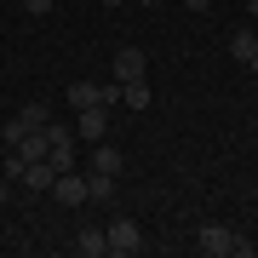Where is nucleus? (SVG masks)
Listing matches in <instances>:
<instances>
[{
  "label": "nucleus",
  "mask_w": 258,
  "mask_h": 258,
  "mask_svg": "<svg viewBox=\"0 0 258 258\" xmlns=\"http://www.w3.org/2000/svg\"><path fill=\"white\" fill-rule=\"evenodd\" d=\"M103 6H126V0H103Z\"/></svg>",
  "instance_id": "obj_20"
},
{
  "label": "nucleus",
  "mask_w": 258,
  "mask_h": 258,
  "mask_svg": "<svg viewBox=\"0 0 258 258\" xmlns=\"http://www.w3.org/2000/svg\"><path fill=\"white\" fill-rule=\"evenodd\" d=\"M18 6L29 12V18H52V6H57V0H18Z\"/></svg>",
  "instance_id": "obj_16"
},
{
  "label": "nucleus",
  "mask_w": 258,
  "mask_h": 258,
  "mask_svg": "<svg viewBox=\"0 0 258 258\" xmlns=\"http://www.w3.org/2000/svg\"><path fill=\"white\" fill-rule=\"evenodd\" d=\"M86 201H115V178L109 172H86Z\"/></svg>",
  "instance_id": "obj_11"
},
{
  "label": "nucleus",
  "mask_w": 258,
  "mask_h": 258,
  "mask_svg": "<svg viewBox=\"0 0 258 258\" xmlns=\"http://www.w3.org/2000/svg\"><path fill=\"white\" fill-rule=\"evenodd\" d=\"M52 201H63V207H86V172H57Z\"/></svg>",
  "instance_id": "obj_5"
},
{
  "label": "nucleus",
  "mask_w": 258,
  "mask_h": 258,
  "mask_svg": "<svg viewBox=\"0 0 258 258\" xmlns=\"http://www.w3.org/2000/svg\"><path fill=\"white\" fill-rule=\"evenodd\" d=\"M195 252H207V258H252V241H241L224 224H201L195 230Z\"/></svg>",
  "instance_id": "obj_1"
},
{
  "label": "nucleus",
  "mask_w": 258,
  "mask_h": 258,
  "mask_svg": "<svg viewBox=\"0 0 258 258\" xmlns=\"http://www.w3.org/2000/svg\"><path fill=\"white\" fill-rule=\"evenodd\" d=\"M212 6V0H184V12H207Z\"/></svg>",
  "instance_id": "obj_17"
},
{
  "label": "nucleus",
  "mask_w": 258,
  "mask_h": 258,
  "mask_svg": "<svg viewBox=\"0 0 258 258\" xmlns=\"http://www.w3.org/2000/svg\"><path fill=\"white\" fill-rule=\"evenodd\" d=\"M109 252H120V258H138L149 241H144V230H138V218H109Z\"/></svg>",
  "instance_id": "obj_2"
},
{
  "label": "nucleus",
  "mask_w": 258,
  "mask_h": 258,
  "mask_svg": "<svg viewBox=\"0 0 258 258\" xmlns=\"http://www.w3.org/2000/svg\"><path fill=\"white\" fill-rule=\"evenodd\" d=\"M120 149H109V144H92V166H86V172H109V178H120Z\"/></svg>",
  "instance_id": "obj_8"
},
{
  "label": "nucleus",
  "mask_w": 258,
  "mask_h": 258,
  "mask_svg": "<svg viewBox=\"0 0 258 258\" xmlns=\"http://www.w3.org/2000/svg\"><path fill=\"white\" fill-rule=\"evenodd\" d=\"M69 103H75V109H92V103H98V86L92 81H75L69 86ZM98 109H103V103H98Z\"/></svg>",
  "instance_id": "obj_14"
},
{
  "label": "nucleus",
  "mask_w": 258,
  "mask_h": 258,
  "mask_svg": "<svg viewBox=\"0 0 258 258\" xmlns=\"http://www.w3.org/2000/svg\"><path fill=\"white\" fill-rule=\"evenodd\" d=\"M18 120H23L29 132H46V126H52V115H46V103H23V109H18Z\"/></svg>",
  "instance_id": "obj_13"
},
{
  "label": "nucleus",
  "mask_w": 258,
  "mask_h": 258,
  "mask_svg": "<svg viewBox=\"0 0 258 258\" xmlns=\"http://www.w3.org/2000/svg\"><path fill=\"white\" fill-rule=\"evenodd\" d=\"M247 12H252V18H258V0H247Z\"/></svg>",
  "instance_id": "obj_18"
},
{
  "label": "nucleus",
  "mask_w": 258,
  "mask_h": 258,
  "mask_svg": "<svg viewBox=\"0 0 258 258\" xmlns=\"http://www.w3.org/2000/svg\"><path fill=\"white\" fill-rule=\"evenodd\" d=\"M23 138H29V126H23V120H18V115H12V120H6V126H0V149H18Z\"/></svg>",
  "instance_id": "obj_15"
},
{
  "label": "nucleus",
  "mask_w": 258,
  "mask_h": 258,
  "mask_svg": "<svg viewBox=\"0 0 258 258\" xmlns=\"http://www.w3.org/2000/svg\"><path fill=\"white\" fill-rule=\"evenodd\" d=\"M120 103H126V109H149V103H155L149 98V81H126L120 86Z\"/></svg>",
  "instance_id": "obj_12"
},
{
  "label": "nucleus",
  "mask_w": 258,
  "mask_h": 258,
  "mask_svg": "<svg viewBox=\"0 0 258 258\" xmlns=\"http://www.w3.org/2000/svg\"><path fill=\"white\" fill-rule=\"evenodd\" d=\"M46 149H52V138H46V132H29V138L12 149V155H23V161H46Z\"/></svg>",
  "instance_id": "obj_10"
},
{
  "label": "nucleus",
  "mask_w": 258,
  "mask_h": 258,
  "mask_svg": "<svg viewBox=\"0 0 258 258\" xmlns=\"http://www.w3.org/2000/svg\"><path fill=\"white\" fill-rule=\"evenodd\" d=\"M247 69H252V75H258V52H252V63H247Z\"/></svg>",
  "instance_id": "obj_19"
},
{
  "label": "nucleus",
  "mask_w": 258,
  "mask_h": 258,
  "mask_svg": "<svg viewBox=\"0 0 258 258\" xmlns=\"http://www.w3.org/2000/svg\"><path fill=\"white\" fill-rule=\"evenodd\" d=\"M75 138H81V144H103V138H109V109H98V103H92V109H81Z\"/></svg>",
  "instance_id": "obj_4"
},
{
  "label": "nucleus",
  "mask_w": 258,
  "mask_h": 258,
  "mask_svg": "<svg viewBox=\"0 0 258 258\" xmlns=\"http://www.w3.org/2000/svg\"><path fill=\"white\" fill-rule=\"evenodd\" d=\"M252 52H258V35H252V29H235V35H230V57H235V63H252Z\"/></svg>",
  "instance_id": "obj_9"
},
{
  "label": "nucleus",
  "mask_w": 258,
  "mask_h": 258,
  "mask_svg": "<svg viewBox=\"0 0 258 258\" xmlns=\"http://www.w3.org/2000/svg\"><path fill=\"white\" fill-rule=\"evenodd\" d=\"M18 184H29L35 195H52V184H57V166H52V161H29Z\"/></svg>",
  "instance_id": "obj_6"
},
{
  "label": "nucleus",
  "mask_w": 258,
  "mask_h": 258,
  "mask_svg": "<svg viewBox=\"0 0 258 258\" xmlns=\"http://www.w3.org/2000/svg\"><path fill=\"white\" fill-rule=\"evenodd\" d=\"M126 81H149V57L138 46H120L115 52V86H126Z\"/></svg>",
  "instance_id": "obj_3"
},
{
  "label": "nucleus",
  "mask_w": 258,
  "mask_h": 258,
  "mask_svg": "<svg viewBox=\"0 0 258 258\" xmlns=\"http://www.w3.org/2000/svg\"><path fill=\"white\" fill-rule=\"evenodd\" d=\"M75 252H81V258H103V252H109V235H103L98 224H81V235H75Z\"/></svg>",
  "instance_id": "obj_7"
},
{
  "label": "nucleus",
  "mask_w": 258,
  "mask_h": 258,
  "mask_svg": "<svg viewBox=\"0 0 258 258\" xmlns=\"http://www.w3.org/2000/svg\"><path fill=\"white\" fill-rule=\"evenodd\" d=\"M0 189H6V166H0Z\"/></svg>",
  "instance_id": "obj_21"
}]
</instances>
